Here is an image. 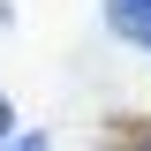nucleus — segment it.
Wrapping results in <instances>:
<instances>
[{"label":"nucleus","instance_id":"obj_1","mask_svg":"<svg viewBox=\"0 0 151 151\" xmlns=\"http://www.w3.org/2000/svg\"><path fill=\"white\" fill-rule=\"evenodd\" d=\"M106 30L151 53V0H106Z\"/></svg>","mask_w":151,"mask_h":151},{"label":"nucleus","instance_id":"obj_2","mask_svg":"<svg viewBox=\"0 0 151 151\" xmlns=\"http://www.w3.org/2000/svg\"><path fill=\"white\" fill-rule=\"evenodd\" d=\"M98 151H151V121L113 113V121H106V136H98Z\"/></svg>","mask_w":151,"mask_h":151},{"label":"nucleus","instance_id":"obj_3","mask_svg":"<svg viewBox=\"0 0 151 151\" xmlns=\"http://www.w3.org/2000/svg\"><path fill=\"white\" fill-rule=\"evenodd\" d=\"M8 151H53V144H45V136L30 129V136H8Z\"/></svg>","mask_w":151,"mask_h":151},{"label":"nucleus","instance_id":"obj_4","mask_svg":"<svg viewBox=\"0 0 151 151\" xmlns=\"http://www.w3.org/2000/svg\"><path fill=\"white\" fill-rule=\"evenodd\" d=\"M8 129H15V113H8V98H0V144H8Z\"/></svg>","mask_w":151,"mask_h":151}]
</instances>
